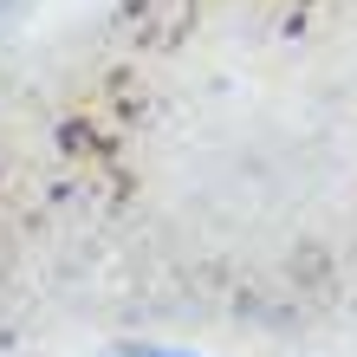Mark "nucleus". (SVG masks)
I'll list each match as a JSON object with an SVG mask.
<instances>
[{
  "label": "nucleus",
  "instance_id": "1",
  "mask_svg": "<svg viewBox=\"0 0 357 357\" xmlns=\"http://www.w3.org/2000/svg\"><path fill=\"white\" fill-rule=\"evenodd\" d=\"M137 357H195V351H137Z\"/></svg>",
  "mask_w": 357,
  "mask_h": 357
}]
</instances>
